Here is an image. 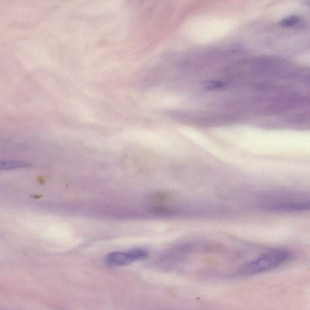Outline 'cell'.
<instances>
[{"mask_svg":"<svg viewBox=\"0 0 310 310\" xmlns=\"http://www.w3.org/2000/svg\"><path fill=\"white\" fill-rule=\"evenodd\" d=\"M205 86L207 88V89L211 90H217L223 89V87L226 86V84L223 82H220V81H208L207 82L205 83Z\"/></svg>","mask_w":310,"mask_h":310,"instance_id":"5b68a950","label":"cell"},{"mask_svg":"<svg viewBox=\"0 0 310 310\" xmlns=\"http://www.w3.org/2000/svg\"><path fill=\"white\" fill-rule=\"evenodd\" d=\"M30 164L21 160H1L0 161V172L12 171L28 168Z\"/></svg>","mask_w":310,"mask_h":310,"instance_id":"3957f363","label":"cell"},{"mask_svg":"<svg viewBox=\"0 0 310 310\" xmlns=\"http://www.w3.org/2000/svg\"><path fill=\"white\" fill-rule=\"evenodd\" d=\"M148 253L142 249H133L126 252H115L106 256V263L112 267H120L146 258Z\"/></svg>","mask_w":310,"mask_h":310,"instance_id":"7a4b0ae2","label":"cell"},{"mask_svg":"<svg viewBox=\"0 0 310 310\" xmlns=\"http://www.w3.org/2000/svg\"><path fill=\"white\" fill-rule=\"evenodd\" d=\"M292 258V253L285 250L269 251L258 258L246 264L238 271V275L250 276L269 272L284 265Z\"/></svg>","mask_w":310,"mask_h":310,"instance_id":"6da1fadb","label":"cell"},{"mask_svg":"<svg viewBox=\"0 0 310 310\" xmlns=\"http://www.w3.org/2000/svg\"><path fill=\"white\" fill-rule=\"evenodd\" d=\"M300 20V18L298 16L292 15L290 17L283 19L282 21H280L279 25L282 27L289 28L291 27L298 24Z\"/></svg>","mask_w":310,"mask_h":310,"instance_id":"277c9868","label":"cell"}]
</instances>
